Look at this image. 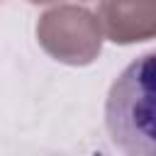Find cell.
Listing matches in <instances>:
<instances>
[{
    "label": "cell",
    "mask_w": 156,
    "mask_h": 156,
    "mask_svg": "<svg viewBox=\"0 0 156 156\" xmlns=\"http://www.w3.org/2000/svg\"><path fill=\"white\" fill-rule=\"evenodd\" d=\"M100 24L110 41L134 44L156 37V0H102Z\"/></svg>",
    "instance_id": "3"
},
{
    "label": "cell",
    "mask_w": 156,
    "mask_h": 156,
    "mask_svg": "<svg viewBox=\"0 0 156 156\" xmlns=\"http://www.w3.org/2000/svg\"><path fill=\"white\" fill-rule=\"evenodd\" d=\"M37 39L56 61L68 66H88L100 54L102 24L90 10L63 5L39 17Z\"/></svg>",
    "instance_id": "2"
},
{
    "label": "cell",
    "mask_w": 156,
    "mask_h": 156,
    "mask_svg": "<svg viewBox=\"0 0 156 156\" xmlns=\"http://www.w3.org/2000/svg\"><path fill=\"white\" fill-rule=\"evenodd\" d=\"M110 141L129 156H156V51L134 58L105 102Z\"/></svg>",
    "instance_id": "1"
},
{
    "label": "cell",
    "mask_w": 156,
    "mask_h": 156,
    "mask_svg": "<svg viewBox=\"0 0 156 156\" xmlns=\"http://www.w3.org/2000/svg\"><path fill=\"white\" fill-rule=\"evenodd\" d=\"M27 2H32V5H46V2H56V0H27Z\"/></svg>",
    "instance_id": "4"
}]
</instances>
